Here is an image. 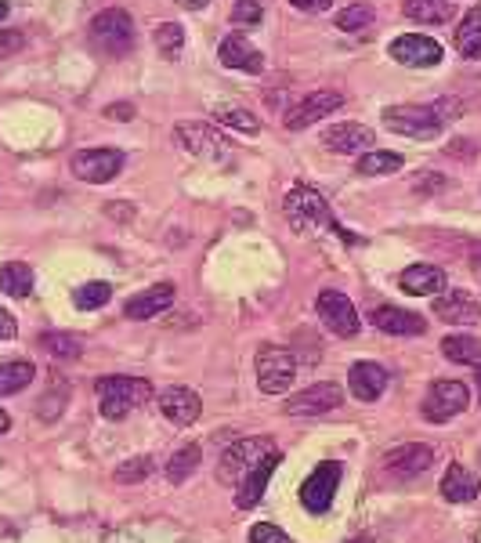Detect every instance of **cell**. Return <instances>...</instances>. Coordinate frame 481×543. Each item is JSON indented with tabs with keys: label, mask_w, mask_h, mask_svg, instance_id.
<instances>
[{
	"label": "cell",
	"mask_w": 481,
	"mask_h": 543,
	"mask_svg": "<svg viewBox=\"0 0 481 543\" xmlns=\"http://www.w3.org/2000/svg\"><path fill=\"white\" fill-rule=\"evenodd\" d=\"M98 391V410L109 420H123L131 410L145 406L152 399V384L142 377H102L95 384Z\"/></svg>",
	"instance_id": "1"
},
{
	"label": "cell",
	"mask_w": 481,
	"mask_h": 543,
	"mask_svg": "<svg viewBox=\"0 0 481 543\" xmlns=\"http://www.w3.org/2000/svg\"><path fill=\"white\" fill-rule=\"evenodd\" d=\"M283 210H286V221L293 225V232H301V236L304 232H319V229L340 232L337 218L330 214V207H326V200H322L319 189H308V185L290 189Z\"/></svg>",
	"instance_id": "2"
},
{
	"label": "cell",
	"mask_w": 481,
	"mask_h": 543,
	"mask_svg": "<svg viewBox=\"0 0 481 543\" xmlns=\"http://www.w3.org/2000/svg\"><path fill=\"white\" fill-rule=\"evenodd\" d=\"M91 44L102 55L123 58L134 48V22L123 8H105L91 19Z\"/></svg>",
	"instance_id": "3"
},
{
	"label": "cell",
	"mask_w": 481,
	"mask_h": 543,
	"mask_svg": "<svg viewBox=\"0 0 481 543\" xmlns=\"http://www.w3.org/2000/svg\"><path fill=\"white\" fill-rule=\"evenodd\" d=\"M272 453H275V442L265 439V435L228 446L225 453H221V464H217V482H221V486H239V482H243L261 460L272 457Z\"/></svg>",
	"instance_id": "4"
},
{
	"label": "cell",
	"mask_w": 481,
	"mask_h": 543,
	"mask_svg": "<svg viewBox=\"0 0 481 543\" xmlns=\"http://www.w3.org/2000/svg\"><path fill=\"white\" fill-rule=\"evenodd\" d=\"M174 142L185 149V153L199 156V160H228L232 156V142L225 138V131H217V127L203 124V120H181L174 127Z\"/></svg>",
	"instance_id": "5"
},
{
	"label": "cell",
	"mask_w": 481,
	"mask_h": 543,
	"mask_svg": "<svg viewBox=\"0 0 481 543\" xmlns=\"http://www.w3.org/2000/svg\"><path fill=\"white\" fill-rule=\"evenodd\" d=\"M297 377V359H293L290 348H279V344H265L257 352V384L265 395H286Z\"/></svg>",
	"instance_id": "6"
},
{
	"label": "cell",
	"mask_w": 481,
	"mask_h": 543,
	"mask_svg": "<svg viewBox=\"0 0 481 543\" xmlns=\"http://www.w3.org/2000/svg\"><path fill=\"white\" fill-rule=\"evenodd\" d=\"M384 124L395 134H402V138H413V142H431V138L442 134V120L427 105H395V109H384Z\"/></svg>",
	"instance_id": "7"
},
{
	"label": "cell",
	"mask_w": 481,
	"mask_h": 543,
	"mask_svg": "<svg viewBox=\"0 0 481 543\" xmlns=\"http://www.w3.org/2000/svg\"><path fill=\"white\" fill-rule=\"evenodd\" d=\"M471 406V391L463 381H434L424 399V417L431 424H445V420L460 417Z\"/></svg>",
	"instance_id": "8"
},
{
	"label": "cell",
	"mask_w": 481,
	"mask_h": 543,
	"mask_svg": "<svg viewBox=\"0 0 481 543\" xmlns=\"http://www.w3.org/2000/svg\"><path fill=\"white\" fill-rule=\"evenodd\" d=\"M69 167L87 185H105L123 171V153L120 149H80Z\"/></svg>",
	"instance_id": "9"
},
{
	"label": "cell",
	"mask_w": 481,
	"mask_h": 543,
	"mask_svg": "<svg viewBox=\"0 0 481 543\" xmlns=\"http://www.w3.org/2000/svg\"><path fill=\"white\" fill-rule=\"evenodd\" d=\"M319 319L326 323V330L337 337H355L362 330V319L359 312H355V305H351L348 297L340 294V290H322L319 294Z\"/></svg>",
	"instance_id": "10"
},
{
	"label": "cell",
	"mask_w": 481,
	"mask_h": 543,
	"mask_svg": "<svg viewBox=\"0 0 481 543\" xmlns=\"http://www.w3.org/2000/svg\"><path fill=\"white\" fill-rule=\"evenodd\" d=\"M337 482H340V464H333V460H322L312 475H308V482L301 486L304 507H308L312 515H326V511H330V504H333V496H337Z\"/></svg>",
	"instance_id": "11"
},
{
	"label": "cell",
	"mask_w": 481,
	"mask_h": 543,
	"mask_svg": "<svg viewBox=\"0 0 481 543\" xmlns=\"http://www.w3.org/2000/svg\"><path fill=\"white\" fill-rule=\"evenodd\" d=\"M442 44L424 33H402V37L391 40V58L402 62V66H413V69H424V66H438L442 62Z\"/></svg>",
	"instance_id": "12"
},
{
	"label": "cell",
	"mask_w": 481,
	"mask_h": 543,
	"mask_svg": "<svg viewBox=\"0 0 481 543\" xmlns=\"http://www.w3.org/2000/svg\"><path fill=\"white\" fill-rule=\"evenodd\" d=\"M340 105H344V95H340V91H315V95L301 98V102L286 113V127H290V131H304V127L326 120V116H330L333 109H340Z\"/></svg>",
	"instance_id": "13"
},
{
	"label": "cell",
	"mask_w": 481,
	"mask_h": 543,
	"mask_svg": "<svg viewBox=\"0 0 481 543\" xmlns=\"http://www.w3.org/2000/svg\"><path fill=\"white\" fill-rule=\"evenodd\" d=\"M340 399H344V395H340L337 384L322 381V384H312V388L297 391L293 399H286L283 410L290 413V417H315V413H330V410H337Z\"/></svg>",
	"instance_id": "14"
},
{
	"label": "cell",
	"mask_w": 481,
	"mask_h": 543,
	"mask_svg": "<svg viewBox=\"0 0 481 543\" xmlns=\"http://www.w3.org/2000/svg\"><path fill=\"white\" fill-rule=\"evenodd\" d=\"M217 55H221V66L228 69H239V73H261L265 69V58H261V51L250 44V40L243 37V33H228L225 40H221V48H217Z\"/></svg>",
	"instance_id": "15"
},
{
	"label": "cell",
	"mask_w": 481,
	"mask_h": 543,
	"mask_svg": "<svg viewBox=\"0 0 481 543\" xmlns=\"http://www.w3.org/2000/svg\"><path fill=\"white\" fill-rule=\"evenodd\" d=\"M387 471L398 478H416V475H424L427 467L434 464V449L424 446V442H406V446H398L387 453Z\"/></svg>",
	"instance_id": "16"
},
{
	"label": "cell",
	"mask_w": 481,
	"mask_h": 543,
	"mask_svg": "<svg viewBox=\"0 0 481 543\" xmlns=\"http://www.w3.org/2000/svg\"><path fill=\"white\" fill-rule=\"evenodd\" d=\"M373 326L384 330V334L395 337H420L427 334V319L420 312H409V308H395V305H380L373 312Z\"/></svg>",
	"instance_id": "17"
},
{
	"label": "cell",
	"mask_w": 481,
	"mask_h": 543,
	"mask_svg": "<svg viewBox=\"0 0 481 543\" xmlns=\"http://www.w3.org/2000/svg\"><path fill=\"white\" fill-rule=\"evenodd\" d=\"M160 413L170 424L189 428V424L199 420V413H203V402H199V395L192 388H167L160 395Z\"/></svg>",
	"instance_id": "18"
},
{
	"label": "cell",
	"mask_w": 481,
	"mask_h": 543,
	"mask_svg": "<svg viewBox=\"0 0 481 543\" xmlns=\"http://www.w3.org/2000/svg\"><path fill=\"white\" fill-rule=\"evenodd\" d=\"M387 381H391V373L380 366V362H355L348 373V388L355 399L362 402H377L384 395Z\"/></svg>",
	"instance_id": "19"
},
{
	"label": "cell",
	"mask_w": 481,
	"mask_h": 543,
	"mask_svg": "<svg viewBox=\"0 0 481 543\" xmlns=\"http://www.w3.org/2000/svg\"><path fill=\"white\" fill-rule=\"evenodd\" d=\"M322 145H326L330 153H344V156L369 153V149H373V131H369L366 124H351L348 120V124H337L322 134Z\"/></svg>",
	"instance_id": "20"
},
{
	"label": "cell",
	"mask_w": 481,
	"mask_h": 543,
	"mask_svg": "<svg viewBox=\"0 0 481 543\" xmlns=\"http://www.w3.org/2000/svg\"><path fill=\"white\" fill-rule=\"evenodd\" d=\"M442 323H453V326H474L481 323V305L474 301L471 294H463V290H453V294H442L434 301L431 308Z\"/></svg>",
	"instance_id": "21"
},
{
	"label": "cell",
	"mask_w": 481,
	"mask_h": 543,
	"mask_svg": "<svg viewBox=\"0 0 481 543\" xmlns=\"http://www.w3.org/2000/svg\"><path fill=\"white\" fill-rule=\"evenodd\" d=\"M170 301H174V283H156L149 286V290H142V294H134L127 305H123V315L127 319H152V315H160L170 308Z\"/></svg>",
	"instance_id": "22"
},
{
	"label": "cell",
	"mask_w": 481,
	"mask_h": 543,
	"mask_svg": "<svg viewBox=\"0 0 481 543\" xmlns=\"http://www.w3.org/2000/svg\"><path fill=\"white\" fill-rule=\"evenodd\" d=\"M275 467H279V449H275L272 457L261 460V464H257L254 471H250V475H246L243 482L236 486V507H243V511H246V507H254L257 500L265 496V486L272 482Z\"/></svg>",
	"instance_id": "23"
},
{
	"label": "cell",
	"mask_w": 481,
	"mask_h": 543,
	"mask_svg": "<svg viewBox=\"0 0 481 543\" xmlns=\"http://www.w3.org/2000/svg\"><path fill=\"white\" fill-rule=\"evenodd\" d=\"M398 286L406 290L409 297H424V294H442L445 286V272L438 265H409L402 276H398Z\"/></svg>",
	"instance_id": "24"
},
{
	"label": "cell",
	"mask_w": 481,
	"mask_h": 543,
	"mask_svg": "<svg viewBox=\"0 0 481 543\" xmlns=\"http://www.w3.org/2000/svg\"><path fill=\"white\" fill-rule=\"evenodd\" d=\"M481 493V482L478 475H471L463 464H453L449 471H445L442 478V496L449 500V504H467V500H474V496Z\"/></svg>",
	"instance_id": "25"
},
{
	"label": "cell",
	"mask_w": 481,
	"mask_h": 543,
	"mask_svg": "<svg viewBox=\"0 0 481 543\" xmlns=\"http://www.w3.org/2000/svg\"><path fill=\"white\" fill-rule=\"evenodd\" d=\"M456 0H406V15L413 22H427V26H445L453 19Z\"/></svg>",
	"instance_id": "26"
},
{
	"label": "cell",
	"mask_w": 481,
	"mask_h": 543,
	"mask_svg": "<svg viewBox=\"0 0 481 543\" xmlns=\"http://www.w3.org/2000/svg\"><path fill=\"white\" fill-rule=\"evenodd\" d=\"M456 51L463 58H481V8L463 11L460 26H456Z\"/></svg>",
	"instance_id": "27"
},
{
	"label": "cell",
	"mask_w": 481,
	"mask_h": 543,
	"mask_svg": "<svg viewBox=\"0 0 481 543\" xmlns=\"http://www.w3.org/2000/svg\"><path fill=\"white\" fill-rule=\"evenodd\" d=\"M442 355L449 362H460V366H478L481 362V341L471 334H449L442 341Z\"/></svg>",
	"instance_id": "28"
},
{
	"label": "cell",
	"mask_w": 481,
	"mask_h": 543,
	"mask_svg": "<svg viewBox=\"0 0 481 543\" xmlns=\"http://www.w3.org/2000/svg\"><path fill=\"white\" fill-rule=\"evenodd\" d=\"M0 290L8 297H29L33 294V268L22 265V261L0 265Z\"/></svg>",
	"instance_id": "29"
},
{
	"label": "cell",
	"mask_w": 481,
	"mask_h": 543,
	"mask_svg": "<svg viewBox=\"0 0 481 543\" xmlns=\"http://www.w3.org/2000/svg\"><path fill=\"white\" fill-rule=\"evenodd\" d=\"M199 457H203V449H199L196 442L181 446L178 453L167 460V482H170V486H181V482H189L192 471L199 467Z\"/></svg>",
	"instance_id": "30"
},
{
	"label": "cell",
	"mask_w": 481,
	"mask_h": 543,
	"mask_svg": "<svg viewBox=\"0 0 481 543\" xmlns=\"http://www.w3.org/2000/svg\"><path fill=\"white\" fill-rule=\"evenodd\" d=\"M214 120L221 127H236V131H243V134H257V131H261V120H257L250 109H243V105H217Z\"/></svg>",
	"instance_id": "31"
},
{
	"label": "cell",
	"mask_w": 481,
	"mask_h": 543,
	"mask_svg": "<svg viewBox=\"0 0 481 543\" xmlns=\"http://www.w3.org/2000/svg\"><path fill=\"white\" fill-rule=\"evenodd\" d=\"M33 362L19 359V362H0V395H15L33 381Z\"/></svg>",
	"instance_id": "32"
},
{
	"label": "cell",
	"mask_w": 481,
	"mask_h": 543,
	"mask_svg": "<svg viewBox=\"0 0 481 543\" xmlns=\"http://www.w3.org/2000/svg\"><path fill=\"white\" fill-rule=\"evenodd\" d=\"M402 156L398 153H362V160H359V174H366V178H380V174H395V171H402Z\"/></svg>",
	"instance_id": "33"
},
{
	"label": "cell",
	"mask_w": 481,
	"mask_h": 543,
	"mask_svg": "<svg viewBox=\"0 0 481 543\" xmlns=\"http://www.w3.org/2000/svg\"><path fill=\"white\" fill-rule=\"evenodd\" d=\"M152 40H156V48H160L163 58H178L181 48H185V29H181L178 22H163V26L152 33Z\"/></svg>",
	"instance_id": "34"
},
{
	"label": "cell",
	"mask_w": 481,
	"mask_h": 543,
	"mask_svg": "<svg viewBox=\"0 0 481 543\" xmlns=\"http://www.w3.org/2000/svg\"><path fill=\"white\" fill-rule=\"evenodd\" d=\"M156 471V460L152 457H138V460H127V464L116 467V482L120 486H138V482H145V478Z\"/></svg>",
	"instance_id": "35"
},
{
	"label": "cell",
	"mask_w": 481,
	"mask_h": 543,
	"mask_svg": "<svg viewBox=\"0 0 481 543\" xmlns=\"http://www.w3.org/2000/svg\"><path fill=\"white\" fill-rule=\"evenodd\" d=\"M109 297H113V286L109 283H84L76 290V308H80V312H95Z\"/></svg>",
	"instance_id": "36"
},
{
	"label": "cell",
	"mask_w": 481,
	"mask_h": 543,
	"mask_svg": "<svg viewBox=\"0 0 481 543\" xmlns=\"http://www.w3.org/2000/svg\"><path fill=\"white\" fill-rule=\"evenodd\" d=\"M373 19H377V15H373L369 4H351V8H344L337 15V26L344 29V33H359V29H366Z\"/></svg>",
	"instance_id": "37"
},
{
	"label": "cell",
	"mask_w": 481,
	"mask_h": 543,
	"mask_svg": "<svg viewBox=\"0 0 481 543\" xmlns=\"http://www.w3.org/2000/svg\"><path fill=\"white\" fill-rule=\"evenodd\" d=\"M40 341H44V348H48L51 355H58V359H76V355L84 352L80 337L73 334H44Z\"/></svg>",
	"instance_id": "38"
},
{
	"label": "cell",
	"mask_w": 481,
	"mask_h": 543,
	"mask_svg": "<svg viewBox=\"0 0 481 543\" xmlns=\"http://www.w3.org/2000/svg\"><path fill=\"white\" fill-rule=\"evenodd\" d=\"M261 19H265V8H261V0H236V4H232V22H236L239 29L261 26Z\"/></svg>",
	"instance_id": "39"
},
{
	"label": "cell",
	"mask_w": 481,
	"mask_h": 543,
	"mask_svg": "<svg viewBox=\"0 0 481 543\" xmlns=\"http://www.w3.org/2000/svg\"><path fill=\"white\" fill-rule=\"evenodd\" d=\"M250 543H290V536H286L283 529H275V525L261 522L250 529Z\"/></svg>",
	"instance_id": "40"
},
{
	"label": "cell",
	"mask_w": 481,
	"mask_h": 543,
	"mask_svg": "<svg viewBox=\"0 0 481 543\" xmlns=\"http://www.w3.org/2000/svg\"><path fill=\"white\" fill-rule=\"evenodd\" d=\"M22 48H26V37H22L19 29H0V58H11Z\"/></svg>",
	"instance_id": "41"
},
{
	"label": "cell",
	"mask_w": 481,
	"mask_h": 543,
	"mask_svg": "<svg viewBox=\"0 0 481 543\" xmlns=\"http://www.w3.org/2000/svg\"><path fill=\"white\" fill-rule=\"evenodd\" d=\"M434 116H438V120H456V116H460V102H453V98H442V102L434 105Z\"/></svg>",
	"instance_id": "42"
},
{
	"label": "cell",
	"mask_w": 481,
	"mask_h": 543,
	"mask_svg": "<svg viewBox=\"0 0 481 543\" xmlns=\"http://www.w3.org/2000/svg\"><path fill=\"white\" fill-rule=\"evenodd\" d=\"M297 11H308V15H319V11L333 8V0H290Z\"/></svg>",
	"instance_id": "43"
},
{
	"label": "cell",
	"mask_w": 481,
	"mask_h": 543,
	"mask_svg": "<svg viewBox=\"0 0 481 543\" xmlns=\"http://www.w3.org/2000/svg\"><path fill=\"white\" fill-rule=\"evenodd\" d=\"M15 334H19V323L11 319V312H4V308H0V341H11Z\"/></svg>",
	"instance_id": "44"
},
{
	"label": "cell",
	"mask_w": 481,
	"mask_h": 543,
	"mask_svg": "<svg viewBox=\"0 0 481 543\" xmlns=\"http://www.w3.org/2000/svg\"><path fill=\"white\" fill-rule=\"evenodd\" d=\"M413 189L424 192V196H427V192H434V189H445V178H416Z\"/></svg>",
	"instance_id": "45"
},
{
	"label": "cell",
	"mask_w": 481,
	"mask_h": 543,
	"mask_svg": "<svg viewBox=\"0 0 481 543\" xmlns=\"http://www.w3.org/2000/svg\"><path fill=\"white\" fill-rule=\"evenodd\" d=\"M105 116H113V120H131V116H134V105L116 102V105H109V109H105Z\"/></svg>",
	"instance_id": "46"
},
{
	"label": "cell",
	"mask_w": 481,
	"mask_h": 543,
	"mask_svg": "<svg viewBox=\"0 0 481 543\" xmlns=\"http://www.w3.org/2000/svg\"><path fill=\"white\" fill-rule=\"evenodd\" d=\"M113 218H120V221H127V218H134V207H105Z\"/></svg>",
	"instance_id": "47"
},
{
	"label": "cell",
	"mask_w": 481,
	"mask_h": 543,
	"mask_svg": "<svg viewBox=\"0 0 481 543\" xmlns=\"http://www.w3.org/2000/svg\"><path fill=\"white\" fill-rule=\"evenodd\" d=\"M178 4H181V8H192V11H196V8H207L210 0H178Z\"/></svg>",
	"instance_id": "48"
},
{
	"label": "cell",
	"mask_w": 481,
	"mask_h": 543,
	"mask_svg": "<svg viewBox=\"0 0 481 543\" xmlns=\"http://www.w3.org/2000/svg\"><path fill=\"white\" fill-rule=\"evenodd\" d=\"M11 428V417H8V413H4V410H0V435H4V431H8Z\"/></svg>",
	"instance_id": "49"
},
{
	"label": "cell",
	"mask_w": 481,
	"mask_h": 543,
	"mask_svg": "<svg viewBox=\"0 0 481 543\" xmlns=\"http://www.w3.org/2000/svg\"><path fill=\"white\" fill-rule=\"evenodd\" d=\"M8 19V0H0V22Z\"/></svg>",
	"instance_id": "50"
},
{
	"label": "cell",
	"mask_w": 481,
	"mask_h": 543,
	"mask_svg": "<svg viewBox=\"0 0 481 543\" xmlns=\"http://www.w3.org/2000/svg\"><path fill=\"white\" fill-rule=\"evenodd\" d=\"M478 395H481V362H478Z\"/></svg>",
	"instance_id": "51"
},
{
	"label": "cell",
	"mask_w": 481,
	"mask_h": 543,
	"mask_svg": "<svg viewBox=\"0 0 481 543\" xmlns=\"http://www.w3.org/2000/svg\"><path fill=\"white\" fill-rule=\"evenodd\" d=\"M351 543H369V540H366V536H359V540H351Z\"/></svg>",
	"instance_id": "52"
}]
</instances>
